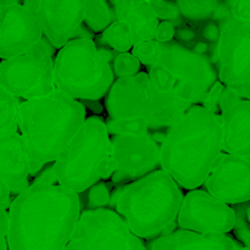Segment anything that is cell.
Segmentation results:
<instances>
[{
    "mask_svg": "<svg viewBox=\"0 0 250 250\" xmlns=\"http://www.w3.org/2000/svg\"><path fill=\"white\" fill-rule=\"evenodd\" d=\"M241 244L226 233H202L177 229L151 239L148 250H237Z\"/></svg>",
    "mask_w": 250,
    "mask_h": 250,
    "instance_id": "18",
    "label": "cell"
},
{
    "mask_svg": "<svg viewBox=\"0 0 250 250\" xmlns=\"http://www.w3.org/2000/svg\"><path fill=\"white\" fill-rule=\"evenodd\" d=\"M158 59L154 63L167 71L175 81V90L181 99L189 104H202L217 75L210 61L203 54L189 50L180 42H159Z\"/></svg>",
    "mask_w": 250,
    "mask_h": 250,
    "instance_id": "8",
    "label": "cell"
},
{
    "mask_svg": "<svg viewBox=\"0 0 250 250\" xmlns=\"http://www.w3.org/2000/svg\"><path fill=\"white\" fill-rule=\"evenodd\" d=\"M176 29L175 26L170 21H163L159 23L155 32V39L160 43H166L175 38Z\"/></svg>",
    "mask_w": 250,
    "mask_h": 250,
    "instance_id": "32",
    "label": "cell"
},
{
    "mask_svg": "<svg viewBox=\"0 0 250 250\" xmlns=\"http://www.w3.org/2000/svg\"><path fill=\"white\" fill-rule=\"evenodd\" d=\"M112 134H144L156 127V93L149 73L119 77L109 89L105 100Z\"/></svg>",
    "mask_w": 250,
    "mask_h": 250,
    "instance_id": "7",
    "label": "cell"
},
{
    "mask_svg": "<svg viewBox=\"0 0 250 250\" xmlns=\"http://www.w3.org/2000/svg\"><path fill=\"white\" fill-rule=\"evenodd\" d=\"M110 203V193L104 182L98 181L89 188L88 193V209H98L106 207Z\"/></svg>",
    "mask_w": 250,
    "mask_h": 250,
    "instance_id": "29",
    "label": "cell"
},
{
    "mask_svg": "<svg viewBox=\"0 0 250 250\" xmlns=\"http://www.w3.org/2000/svg\"><path fill=\"white\" fill-rule=\"evenodd\" d=\"M110 139L116 185L138 180L160 166V144L151 134H112Z\"/></svg>",
    "mask_w": 250,
    "mask_h": 250,
    "instance_id": "12",
    "label": "cell"
},
{
    "mask_svg": "<svg viewBox=\"0 0 250 250\" xmlns=\"http://www.w3.org/2000/svg\"><path fill=\"white\" fill-rule=\"evenodd\" d=\"M0 6H1V1H0Z\"/></svg>",
    "mask_w": 250,
    "mask_h": 250,
    "instance_id": "38",
    "label": "cell"
},
{
    "mask_svg": "<svg viewBox=\"0 0 250 250\" xmlns=\"http://www.w3.org/2000/svg\"><path fill=\"white\" fill-rule=\"evenodd\" d=\"M20 103L16 97L0 88V136L19 129Z\"/></svg>",
    "mask_w": 250,
    "mask_h": 250,
    "instance_id": "24",
    "label": "cell"
},
{
    "mask_svg": "<svg viewBox=\"0 0 250 250\" xmlns=\"http://www.w3.org/2000/svg\"><path fill=\"white\" fill-rule=\"evenodd\" d=\"M0 88L24 100L46 95L55 89L54 61L43 42L22 55L0 62Z\"/></svg>",
    "mask_w": 250,
    "mask_h": 250,
    "instance_id": "10",
    "label": "cell"
},
{
    "mask_svg": "<svg viewBox=\"0 0 250 250\" xmlns=\"http://www.w3.org/2000/svg\"><path fill=\"white\" fill-rule=\"evenodd\" d=\"M82 103L55 88L20 103L19 128L31 159L32 175L54 163L85 121Z\"/></svg>",
    "mask_w": 250,
    "mask_h": 250,
    "instance_id": "3",
    "label": "cell"
},
{
    "mask_svg": "<svg viewBox=\"0 0 250 250\" xmlns=\"http://www.w3.org/2000/svg\"><path fill=\"white\" fill-rule=\"evenodd\" d=\"M10 194H11V190H10L9 186L0 178V208L7 209L10 207V204H11Z\"/></svg>",
    "mask_w": 250,
    "mask_h": 250,
    "instance_id": "35",
    "label": "cell"
},
{
    "mask_svg": "<svg viewBox=\"0 0 250 250\" xmlns=\"http://www.w3.org/2000/svg\"><path fill=\"white\" fill-rule=\"evenodd\" d=\"M176 4L182 16L194 23L226 19L231 15L226 0H176Z\"/></svg>",
    "mask_w": 250,
    "mask_h": 250,
    "instance_id": "21",
    "label": "cell"
},
{
    "mask_svg": "<svg viewBox=\"0 0 250 250\" xmlns=\"http://www.w3.org/2000/svg\"><path fill=\"white\" fill-rule=\"evenodd\" d=\"M43 29L24 5L6 2L0 6V59L15 58L42 42Z\"/></svg>",
    "mask_w": 250,
    "mask_h": 250,
    "instance_id": "15",
    "label": "cell"
},
{
    "mask_svg": "<svg viewBox=\"0 0 250 250\" xmlns=\"http://www.w3.org/2000/svg\"><path fill=\"white\" fill-rule=\"evenodd\" d=\"M109 133L106 124L100 117H87L70 144L54 161V180L75 193L84 192L100 181L98 167L110 155Z\"/></svg>",
    "mask_w": 250,
    "mask_h": 250,
    "instance_id": "6",
    "label": "cell"
},
{
    "mask_svg": "<svg viewBox=\"0 0 250 250\" xmlns=\"http://www.w3.org/2000/svg\"><path fill=\"white\" fill-rule=\"evenodd\" d=\"M241 98L242 97L238 94V93H236L234 90H232L231 88L225 85V89L221 95V100H220V109H221V111L225 109H229V107H231L232 105L238 103L239 100H242Z\"/></svg>",
    "mask_w": 250,
    "mask_h": 250,
    "instance_id": "34",
    "label": "cell"
},
{
    "mask_svg": "<svg viewBox=\"0 0 250 250\" xmlns=\"http://www.w3.org/2000/svg\"><path fill=\"white\" fill-rule=\"evenodd\" d=\"M222 153L221 116L193 105L160 144V166L185 189L204 185Z\"/></svg>",
    "mask_w": 250,
    "mask_h": 250,
    "instance_id": "2",
    "label": "cell"
},
{
    "mask_svg": "<svg viewBox=\"0 0 250 250\" xmlns=\"http://www.w3.org/2000/svg\"><path fill=\"white\" fill-rule=\"evenodd\" d=\"M85 26L95 33H103L111 23L109 0H85Z\"/></svg>",
    "mask_w": 250,
    "mask_h": 250,
    "instance_id": "22",
    "label": "cell"
},
{
    "mask_svg": "<svg viewBox=\"0 0 250 250\" xmlns=\"http://www.w3.org/2000/svg\"><path fill=\"white\" fill-rule=\"evenodd\" d=\"M103 38L110 46L120 53H126L132 50L134 45V39L132 29L126 22L116 20L111 22L110 26L103 32Z\"/></svg>",
    "mask_w": 250,
    "mask_h": 250,
    "instance_id": "23",
    "label": "cell"
},
{
    "mask_svg": "<svg viewBox=\"0 0 250 250\" xmlns=\"http://www.w3.org/2000/svg\"><path fill=\"white\" fill-rule=\"evenodd\" d=\"M81 217L78 193L36 182L9 207V250H65Z\"/></svg>",
    "mask_w": 250,
    "mask_h": 250,
    "instance_id": "1",
    "label": "cell"
},
{
    "mask_svg": "<svg viewBox=\"0 0 250 250\" xmlns=\"http://www.w3.org/2000/svg\"><path fill=\"white\" fill-rule=\"evenodd\" d=\"M229 14L242 21H250V0H229Z\"/></svg>",
    "mask_w": 250,
    "mask_h": 250,
    "instance_id": "31",
    "label": "cell"
},
{
    "mask_svg": "<svg viewBox=\"0 0 250 250\" xmlns=\"http://www.w3.org/2000/svg\"><path fill=\"white\" fill-rule=\"evenodd\" d=\"M154 14L159 20L163 21H172L181 17V11L177 4L171 0H149Z\"/></svg>",
    "mask_w": 250,
    "mask_h": 250,
    "instance_id": "28",
    "label": "cell"
},
{
    "mask_svg": "<svg viewBox=\"0 0 250 250\" xmlns=\"http://www.w3.org/2000/svg\"><path fill=\"white\" fill-rule=\"evenodd\" d=\"M114 78L109 61L89 38L68 41L54 60L56 88L73 99H100L109 92Z\"/></svg>",
    "mask_w": 250,
    "mask_h": 250,
    "instance_id": "5",
    "label": "cell"
},
{
    "mask_svg": "<svg viewBox=\"0 0 250 250\" xmlns=\"http://www.w3.org/2000/svg\"><path fill=\"white\" fill-rule=\"evenodd\" d=\"M236 224V211L209 192L190 189L183 197L177 216L180 229L202 233H229Z\"/></svg>",
    "mask_w": 250,
    "mask_h": 250,
    "instance_id": "13",
    "label": "cell"
},
{
    "mask_svg": "<svg viewBox=\"0 0 250 250\" xmlns=\"http://www.w3.org/2000/svg\"><path fill=\"white\" fill-rule=\"evenodd\" d=\"M183 197L180 185L160 168L117 188L111 203L136 236L151 241L172 232Z\"/></svg>",
    "mask_w": 250,
    "mask_h": 250,
    "instance_id": "4",
    "label": "cell"
},
{
    "mask_svg": "<svg viewBox=\"0 0 250 250\" xmlns=\"http://www.w3.org/2000/svg\"><path fill=\"white\" fill-rule=\"evenodd\" d=\"M7 231H9V212L5 208H0V250H9Z\"/></svg>",
    "mask_w": 250,
    "mask_h": 250,
    "instance_id": "33",
    "label": "cell"
},
{
    "mask_svg": "<svg viewBox=\"0 0 250 250\" xmlns=\"http://www.w3.org/2000/svg\"><path fill=\"white\" fill-rule=\"evenodd\" d=\"M51 45L60 49L84 21L85 0H24Z\"/></svg>",
    "mask_w": 250,
    "mask_h": 250,
    "instance_id": "14",
    "label": "cell"
},
{
    "mask_svg": "<svg viewBox=\"0 0 250 250\" xmlns=\"http://www.w3.org/2000/svg\"><path fill=\"white\" fill-rule=\"evenodd\" d=\"M116 20L131 27L134 44L155 39L159 19L154 14L149 0H109Z\"/></svg>",
    "mask_w": 250,
    "mask_h": 250,
    "instance_id": "20",
    "label": "cell"
},
{
    "mask_svg": "<svg viewBox=\"0 0 250 250\" xmlns=\"http://www.w3.org/2000/svg\"><path fill=\"white\" fill-rule=\"evenodd\" d=\"M237 250H250V247H241V248Z\"/></svg>",
    "mask_w": 250,
    "mask_h": 250,
    "instance_id": "36",
    "label": "cell"
},
{
    "mask_svg": "<svg viewBox=\"0 0 250 250\" xmlns=\"http://www.w3.org/2000/svg\"><path fill=\"white\" fill-rule=\"evenodd\" d=\"M159 50H160L159 42L156 39H151V41L139 42L134 44L132 48V54L141 61V63L150 66L158 59Z\"/></svg>",
    "mask_w": 250,
    "mask_h": 250,
    "instance_id": "27",
    "label": "cell"
},
{
    "mask_svg": "<svg viewBox=\"0 0 250 250\" xmlns=\"http://www.w3.org/2000/svg\"><path fill=\"white\" fill-rule=\"evenodd\" d=\"M31 173V159L22 134L10 132L0 136V178L11 193H21L28 187L27 178Z\"/></svg>",
    "mask_w": 250,
    "mask_h": 250,
    "instance_id": "17",
    "label": "cell"
},
{
    "mask_svg": "<svg viewBox=\"0 0 250 250\" xmlns=\"http://www.w3.org/2000/svg\"><path fill=\"white\" fill-rule=\"evenodd\" d=\"M141 61L132 53H121L114 61V73L117 77L137 75L141 70Z\"/></svg>",
    "mask_w": 250,
    "mask_h": 250,
    "instance_id": "26",
    "label": "cell"
},
{
    "mask_svg": "<svg viewBox=\"0 0 250 250\" xmlns=\"http://www.w3.org/2000/svg\"><path fill=\"white\" fill-rule=\"evenodd\" d=\"M248 216H249V220H250V207H249V210H248Z\"/></svg>",
    "mask_w": 250,
    "mask_h": 250,
    "instance_id": "37",
    "label": "cell"
},
{
    "mask_svg": "<svg viewBox=\"0 0 250 250\" xmlns=\"http://www.w3.org/2000/svg\"><path fill=\"white\" fill-rule=\"evenodd\" d=\"M222 150L250 160V99L222 110Z\"/></svg>",
    "mask_w": 250,
    "mask_h": 250,
    "instance_id": "19",
    "label": "cell"
},
{
    "mask_svg": "<svg viewBox=\"0 0 250 250\" xmlns=\"http://www.w3.org/2000/svg\"><path fill=\"white\" fill-rule=\"evenodd\" d=\"M219 80L226 87L250 99V21L229 15L220 28L217 44Z\"/></svg>",
    "mask_w": 250,
    "mask_h": 250,
    "instance_id": "11",
    "label": "cell"
},
{
    "mask_svg": "<svg viewBox=\"0 0 250 250\" xmlns=\"http://www.w3.org/2000/svg\"><path fill=\"white\" fill-rule=\"evenodd\" d=\"M225 89V84L221 81H216L214 85L211 87V89L209 90L208 95L205 97V99L202 102V105L207 109L211 110V111L217 112V110L220 109V100H221L222 92Z\"/></svg>",
    "mask_w": 250,
    "mask_h": 250,
    "instance_id": "30",
    "label": "cell"
},
{
    "mask_svg": "<svg viewBox=\"0 0 250 250\" xmlns=\"http://www.w3.org/2000/svg\"><path fill=\"white\" fill-rule=\"evenodd\" d=\"M250 202L234 204L233 209L236 211V224L233 227V233L237 241L244 247H250V220L248 210Z\"/></svg>",
    "mask_w": 250,
    "mask_h": 250,
    "instance_id": "25",
    "label": "cell"
},
{
    "mask_svg": "<svg viewBox=\"0 0 250 250\" xmlns=\"http://www.w3.org/2000/svg\"><path fill=\"white\" fill-rule=\"evenodd\" d=\"M65 250H148L116 211L105 208L88 209Z\"/></svg>",
    "mask_w": 250,
    "mask_h": 250,
    "instance_id": "9",
    "label": "cell"
},
{
    "mask_svg": "<svg viewBox=\"0 0 250 250\" xmlns=\"http://www.w3.org/2000/svg\"><path fill=\"white\" fill-rule=\"evenodd\" d=\"M207 190L229 205L250 202V160L220 154L207 181Z\"/></svg>",
    "mask_w": 250,
    "mask_h": 250,
    "instance_id": "16",
    "label": "cell"
}]
</instances>
